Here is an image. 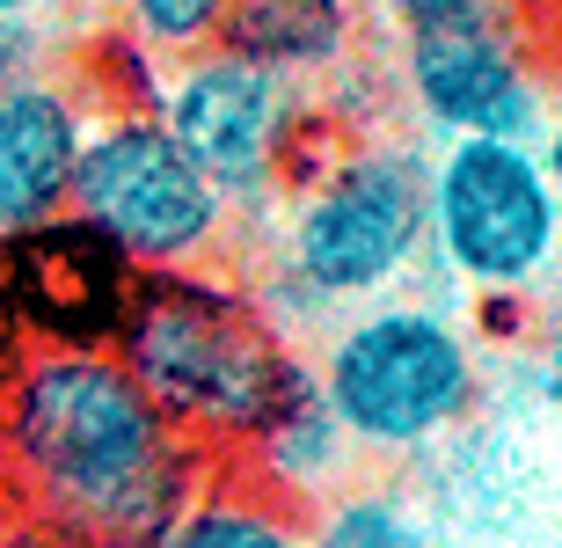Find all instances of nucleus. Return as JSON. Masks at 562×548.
<instances>
[{"mask_svg":"<svg viewBox=\"0 0 562 548\" xmlns=\"http://www.w3.org/2000/svg\"><path fill=\"white\" fill-rule=\"evenodd\" d=\"M0 476L74 548H146L212 483L117 351H15L0 373Z\"/></svg>","mask_w":562,"mask_h":548,"instance_id":"1","label":"nucleus"},{"mask_svg":"<svg viewBox=\"0 0 562 548\" xmlns=\"http://www.w3.org/2000/svg\"><path fill=\"white\" fill-rule=\"evenodd\" d=\"M431 256V154L402 132H358L351 147L314 154V169L285 190L278 242L249 271L256 307L292 344L336 329L366 300L402 293Z\"/></svg>","mask_w":562,"mask_h":548,"instance_id":"2","label":"nucleus"},{"mask_svg":"<svg viewBox=\"0 0 562 548\" xmlns=\"http://www.w3.org/2000/svg\"><path fill=\"white\" fill-rule=\"evenodd\" d=\"M110 351L212 461L220 454L241 461L263 439V424L314 380V359H300V344L256 307L249 278L220 264L139 271V293Z\"/></svg>","mask_w":562,"mask_h":548,"instance_id":"3","label":"nucleus"},{"mask_svg":"<svg viewBox=\"0 0 562 548\" xmlns=\"http://www.w3.org/2000/svg\"><path fill=\"white\" fill-rule=\"evenodd\" d=\"M314 388L344 424V439L366 461H395L417 446L446 439L482 395L475 344L438 300H366L351 315H336Z\"/></svg>","mask_w":562,"mask_h":548,"instance_id":"4","label":"nucleus"},{"mask_svg":"<svg viewBox=\"0 0 562 548\" xmlns=\"http://www.w3.org/2000/svg\"><path fill=\"white\" fill-rule=\"evenodd\" d=\"M146 110L161 118V132L183 147L190 169L227 198L234 220L285 205V190L314 169V125H322L314 88L241 59L227 44L161 59Z\"/></svg>","mask_w":562,"mask_h":548,"instance_id":"5","label":"nucleus"},{"mask_svg":"<svg viewBox=\"0 0 562 548\" xmlns=\"http://www.w3.org/2000/svg\"><path fill=\"white\" fill-rule=\"evenodd\" d=\"M66 212L88 220L132 271H190L220 264L234 242V212L205 176L183 161V147L161 132L154 110H95V125L74 161Z\"/></svg>","mask_w":562,"mask_h":548,"instance_id":"6","label":"nucleus"},{"mask_svg":"<svg viewBox=\"0 0 562 548\" xmlns=\"http://www.w3.org/2000/svg\"><path fill=\"white\" fill-rule=\"evenodd\" d=\"M431 256L482 300H519L562 264V190L533 139H438Z\"/></svg>","mask_w":562,"mask_h":548,"instance_id":"7","label":"nucleus"},{"mask_svg":"<svg viewBox=\"0 0 562 548\" xmlns=\"http://www.w3.org/2000/svg\"><path fill=\"white\" fill-rule=\"evenodd\" d=\"M395 88L431 139H533L548 118V88L512 0L402 30Z\"/></svg>","mask_w":562,"mask_h":548,"instance_id":"8","label":"nucleus"},{"mask_svg":"<svg viewBox=\"0 0 562 548\" xmlns=\"http://www.w3.org/2000/svg\"><path fill=\"white\" fill-rule=\"evenodd\" d=\"M132 293L139 271L74 212L0 242V329L15 351H110Z\"/></svg>","mask_w":562,"mask_h":548,"instance_id":"9","label":"nucleus"},{"mask_svg":"<svg viewBox=\"0 0 562 548\" xmlns=\"http://www.w3.org/2000/svg\"><path fill=\"white\" fill-rule=\"evenodd\" d=\"M95 125V96L81 74H30L0 88V242L66 212L74 161Z\"/></svg>","mask_w":562,"mask_h":548,"instance_id":"10","label":"nucleus"},{"mask_svg":"<svg viewBox=\"0 0 562 548\" xmlns=\"http://www.w3.org/2000/svg\"><path fill=\"white\" fill-rule=\"evenodd\" d=\"M220 44L314 88L358 59V0H227Z\"/></svg>","mask_w":562,"mask_h":548,"instance_id":"11","label":"nucleus"},{"mask_svg":"<svg viewBox=\"0 0 562 548\" xmlns=\"http://www.w3.org/2000/svg\"><path fill=\"white\" fill-rule=\"evenodd\" d=\"M358 461H366V454L344 439V424L329 417L322 388L307 380V388L263 424V439L241 454V476H249L256 490H271L278 505L314 512L322 497H336L344 483H358Z\"/></svg>","mask_w":562,"mask_h":548,"instance_id":"12","label":"nucleus"},{"mask_svg":"<svg viewBox=\"0 0 562 548\" xmlns=\"http://www.w3.org/2000/svg\"><path fill=\"white\" fill-rule=\"evenodd\" d=\"M146 548H307V512L278 505L271 490H256L249 476L241 483L212 476Z\"/></svg>","mask_w":562,"mask_h":548,"instance_id":"13","label":"nucleus"},{"mask_svg":"<svg viewBox=\"0 0 562 548\" xmlns=\"http://www.w3.org/2000/svg\"><path fill=\"white\" fill-rule=\"evenodd\" d=\"M307 548H424V527L402 490L344 483L307 512Z\"/></svg>","mask_w":562,"mask_h":548,"instance_id":"14","label":"nucleus"},{"mask_svg":"<svg viewBox=\"0 0 562 548\" xmlns=\"http://www.w3.org/2000/svg\"><path fill=\"white\" fill-rule=\"evenodd\" d=\"M227 0H117V37H132L146 59H183L220 44Z\"/></svg>","mask_w":562,"mask_h":548,"instance_id":"15","label":"nucleus"},{"mask_svg":"<svg viewBox=\"0 0 562 548\" xmlns=\"http://www.w3.org/2000/svg\"><path fill=\"white\" fill-rule=\"evenodd\" d=\"M52 59H59V37H52L44 15H0V88L52 74Z\"/></svg>","mask_w":562,"mask_h":548,"instance_id":"16","label":"nucleus"},{"mask_svg":"<svg viewBox=\"0 0 562 548\" xmlns=\"http://www.w3.org/2000/svg\"><path fill=\"white\" fill-rule=\"evenodd\" d=\"M395 30H417V22H446V15H475V8H504V0H373Z\"/></svg>","mask_w":562,"mask_h":548,"instance_id":"17","label":"nucleus"},{"mask_svg":"<svg viewBox=\"0 0 562 548\" xmlns=\"http://www.w3.org/2000/svg\"><path fill=\"white\" fill-rule=\"evenodd\" d=\"M533 380H541V395L562 410V307L541 322V344H533Z\"/></svg>","mask_w":562,"mask_h":548,"instance_id":"18","label":"nucleus"},{"mask_svg":"<svg viewBox=\"0 0 562 548\" xmlns=\"http://www.w3.org/2000/svg\"><path fill=\"white\" fill-rule=\"evenodd\" d=\"M533 154H541V169H548V183L562 190V103L541 118V132H533Z\"/></svg>","mask_w":562,"mask_h":548,"instance_id":"19","label":"nucleus"},{"mask_svg":"<svg viewBox=\"0 0 562 548\" xmlns=\"http://www.w3.org/2000/svg\"><path fill=\"white\" fill-rule=\"evenodd\" d=\"M22 519H30V505H22V497H15V483L0 476V548L15 541V527H22Z\"/></svg>","mask_w":562,"mask_h":548,"instance_id":"20","label":"nucleus"},{"mask_svg":"<svg viewBox=\"0 0 562 548\" xmlns=\"http://www.w3.org/2000/svg\"><path fill=\"white\" fill-rule=\"evenodd\" d=\"M59 0H0V15H52Z\"/></svg>","mask_w":562,"mask_h":548,"instance_id":"21","label":"nucleus"},{"mask_svg":"<svg viewBox=\"0 0 562 548\" xmlns=\"http://www.w3.org/2000/svg\"><path fill=\"white\" fill-rule=\"evenodd\" d=\"M8 359H15V344H8V329H0V373H8Z\"/></svg>","mask_w":562,"mask_h":548,"instance_id":"22","label":"nucleus"}]
</instances>
